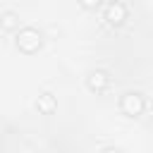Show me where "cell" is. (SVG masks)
I'll list each match as a JSON object with an SVG mask.
<instances>
[{"mask_svg": "<svg viewBox=\"0 0 153 153\" xmlns=\"http://www.w3.org/2000/svg\"><path fill=\"white\" fill-rule=\"evenodd\" d=\"M120 108H122L124 115L139 117V115L143 112V108H146V100H143V96H141L139 91H127V93L122 96V100H120Z\"/></svg>", "mask_w": 153, "mask_h": 153, "instance_id": "cell-2", "label": "cell"}, {"mask_svg": "<svg viewBox=\"0 0 153 153\" xmlns=\"http://www.w3.org/2000/svg\"><path fill=\"white\" fill-rule=\"evenodd\" d=\"M100 153H120V148H117V146H105Z\"/></svg>", "mask_w": 153, "mask_h": 153, "instance_id": "cell-8", "label": "cell"}, {"mask_svg": "<svg viewBox=\"0 0 153 153\" xmlns=\"http://www.w3.org/2000/svg\"><path fill=\"white\" fill-rule=\"evenodd\" d=\"M108 84H110V76H108L105 69H93V72H88V76H86V86H88L91 91H96V93L105 91Z\"/></svg>", "mask_w": 153, "mask_h": 153, "instance_id": "cell-3", "label": "cell"}, {"mask_svg": "<svg viewBox=\"0 0 153 153\" xmlns=\"http://www.w3.org/2000/svg\"><path fill=\"white\" fill-rule=\"evenodd\" d=\"M17 24H19V17H17L12 10H5V12H2V29H5V31H12Z\"/></svg>", "mask_w": 153, "mask_h": 153, "instance_id": "cell-6", "label": "cell"}, {"mask_svg": "<svg viewBox=\"0 0 153 153\" xmlns=\"http://www.w3.org/2000/svg\"><path fill=\"white\" fill-rule=\"evenodd\" d=\"M36 108H38V112L41 115H50V112H55V108H57V100H55V96L53 93H41L38 98H36Z\"/></svg>", "mask_w": 153, "mask_h": 153, "instance_id": "cell-5", "label": "cell"}, {"mask_svg": "<svg viewBox=\"0 0 153 153\" xmlns=\"http://www.w3.org/2000/svg\"><path fill=\"white\" fill-rule=\"evenodd\" d=\"M127 19V7L122 5V2H110L108 7H105V22L108 24H112V26H120L122 22Z\"/></svg>", "mask_w": 153, "mask_h": 153, "instance_id": "cell-4", "label": "cell"}, {"mask_svg": "<svg viewBox=\"0 0 153 153\" xmlns=\"http://www.w3.org/2000/svg\"><path fill=\"white\" fill-rule=\"evenodd\" d=\"M14 43H17V48H19L22 53H36V50L41 48V43H43V36H41L38 29H33V26H24V29H19Z\"/></svg>", "mask_w": 153, "mask_h": 153, "instance_id": "cell-1", "label": "cell"}, {"mask_svg": "<svg viewBox=\"0 0 153 153\" xmlns=\"http://www.w3.org/2000/svg\"><path fill=\"white\" fill-rule=\"evenodd\" d=\"M79 5H81L84 10H96V7L100 5V0H79Z\"/></svg>", "mask_w": 153, "mask_h": 153, "instance_id": "cell-7", "label": "cell"}]
</instances>
